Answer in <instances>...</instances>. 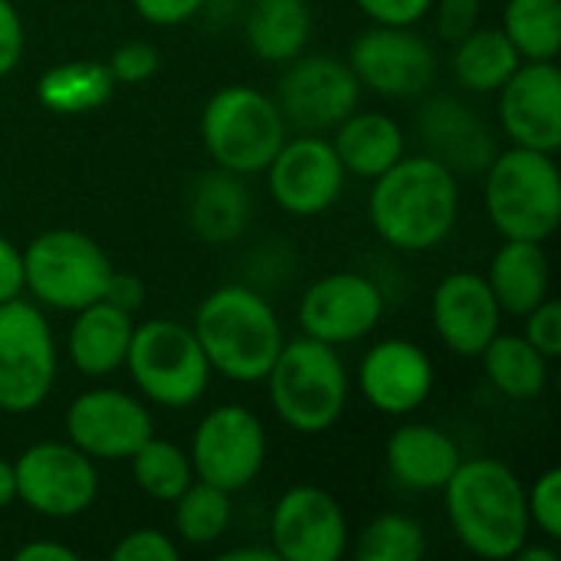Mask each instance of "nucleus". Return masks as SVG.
Instances as JSON below:
<instances>
[{
	"mask_svg": "<svg viewBox=\"0 0 561 561\" xmlns=\"http://www.w3.org/2000/svg\"><path fill=\"white\" fill-rule=\"evenodd\" d=\"M368 220L391 250H437L460 220L457 174L431 154H404L371 181Z\"/></svg>",
	"mask_w": 561,
	"mask_h": 561,
	"instance_id": "obj_1",
	"label": "nucleus"
},
{
	"mask_svg": "<svg viewBox=\"0 0 561 561\" xmlns=\"http://www.w3.org/2000/svg\"><path fill=\"white\" fill-rule=\"evenodd\" d=\"M440 493L454 536L477 559L510 561L533 533L526 483L496 457L460 460Z\"/></svg>",
	"mask_w": 561,
	"mask_h": 561,
	"instance_id": "obj_2",
	"label": "nucleus"
},
{
	"mask_svg": "<svg viewBox=\"0 0 561 561\" xmlns=\"http://www.w3.org/2000/svg\"><path fill=\"white\" fill-rule=\"evenodd\" d=\"M191 329L210 362V371L237 385L263 381L286 342L273 302L240 283L207 293Z\"/></svg>",
	"mask_w": 561,
	"mask_h": 561,
	"instance_id": "obj_3",
	"label": "nucleus"
},
{
	"mask_svg": "<svg viewBox=\"0 0 561 561\" xmlns=\"http://www.w3.org/2000/svg\"><path fill=\"white\" fill-rule=\"evenodd\" d=\"M263 381L276 417L306 437L332 431L342 421L352 394L348 368L335 345L309 335L283 342Z\"/></svg>",
	"mask_w": 561,
	"mask_h": 561,
	"instance_id": "obj_4",
	"label": "nucleus"
},
{
	"mask_svg": "<svg viewBox=\"0 0 561 561\" xmlns=\"http://www.w3.org/2000/svg\"><path fill=\"white\" fill-rule=\"evenodd\" d=\"M486 217L503 240L546 243L561 224V174L556 154L510 145L483 171Z\"/></svg>",
	"mask_w": 561,
	"mask_h": 561,
	"instance_id": "obj_5",
	"label": "nucleus"
},
{
	"mask_svg": "<svg viewBox=\"0 0 561 561\" xmlns=\"http://www.w3.org/2000/svg\"><path fill=\"white\" fill-rule=\"evenodd\" d=\"M286 138L276 99L253 85H224L201 112V141L210 161L240 178L263 174Z\"/></svg>",
	"mask_w": 561,
	"mask_h": 561,
	"instance_id": "obj_6",
	"label": "nucleus"
},
{
	"mask_svg": "<svg viewBox=\"0 0 561 561\" xmlns=\"http://www.w3.org/2000/svg\"><path fill=\"white\" fill-rule=\"evenodd\" d=\"M125 371L141 401L164 411L194 408L207 394L214 375L194 329L174 319H148L141 325L135 322Z\"/></svg>",
	"mask_w": 561,
	"mask_h": 561,
	"instance_id": "obj_7",
	"label": "nucleus"
},
{
	"mask_svg": "<svg viewBox=\"0 0 561 561\" xmlns=\"http://www.w3.org/2000/svg\"><path fill=\"white\" fill-rule=\"evenodd\" d=\"M108 253L79 230H43L23 247V289L39 309L79 312L105 296Z\"/></svg>",
	"mask_w": 561,
	"mask_h": 561,
	"instance_id": "obj_8",
	"label": "nucleus"
},
{
	"mask_svg": "<svg viewBox=\"0 0 561 561\" xmlns=\"http://www.w3.org/2000/svg\"><path fill=\"white\" fill-rule=\"evenodd\" d=\"M59 352L43 309L23 296L0 302V414H33L56 388Z\"/></svg>",
	"mask_w": 561,
	"mask_h": 561,
	"instance_id": "obj_9",
	"label": "nucleus"
},
{
	"mask_svg": "<svg viewBox=\"0 0 561 561\" xmlns=\"http://www.w3.org/2000/svg\"><path fill=\"white\" fill-rule=\"evenodd\" d=\"M266 427L243 404L210 408L191 437V467L194 480H204L224 493L247 490L266 467Z\"/></svg>",
	"mask_w": 561,
	"mask_h": 561,
	"instance_id": "obj_10",
	"label": "nucleus"
},
{
	"mask_svg": "<svg viewBox=\"0 0 561 561\" xmlns=\"http://www.w3.org/2000/svg\"><path fill=\"white\" fill-rule=\"evenodd\" d=\"M16 503L43 519H76L99 496V470L69 440L30 444L13 460Z\"/></svg>",
	"mask_w": 561,
	"mask_h": 561,
	"instance_id": "obj_11",
	"label": "nucleus"
},
{
	"mask_svg": "<svg viewBox=\"0 0 561 561\" xmlns=\"http://www.w3.org/2000/svg\"><path fill=\"white\" fill-rule=\"evenodd\" d=\"M345 62L358 85L381 99H417L437 79V53L414 26L371 23L355 36Z\"/></svg>",
	"mask_w": 561,
	"mask_h": 561,
	"instance_id": "obj_12",
	"label": "nucleus"
},
{
	"mask_svg": "<svg viewBox=\"0 0 561 561\" xmlns=\"http://www.w3.org/2000/svg\"><path fill=\"white\" fill-rule=\"evenodd\" d=\"M362 102V85L352 66L339 56H296L286 62L276 105L286 118V128L302 135L332 131L342 118H348Z\"/></svg>",
	"mask_w": 561,
	"mask_h": 561,
	"instance_id": "obj_13",
	"label": "nucleus"
},
{
	"mask_svg": "<svg viewBox=\"0 0 561 561\" xmlns=\"http://www.w3.org/2000/svg\"><path fill=\"white\" fill-rule=\"evenodd\" d=\"M62 427L66 440L95 463L128 460L154 434L148 404L118 388H89L76 394Z\"/></svg>",
	"mask_w": 561,
	"mask_h": 561,
	"instance_id": "obj_14",
	"label": "nucleus"
},
{
	"mask_svg": "<svg viewBox=\"0 0 561 561\" xmlns=\"http://www.w3.org/2000/svg\"><path fill=\"white\" fill-rule=\"evenodd\" d=\"M348 542V516L329 490L299 483L276 500L270 546L279 561H339Z\"/></svg>",
	"mask_w": 561,
	"mask_h": 561,
	"instance_id": "obj_15",
	"label": "nucleus"
},
{
	"mask_svg": "<svg viewBox=\"0 0 561 561\" xmlns=\"http://www.w3.org/2000/svg\"><path fill=\"white\" fill-rule=\"evenodd\" d=\"M263 174L276 207L293 217H319L335 207L348 178L332 141L302 131L283 141Z\"/></svg>",
	"mask_w": 561,
	"mask_h": 561,
	"instance_id": "obj_16",
	"label": "nucleus"
},
{
	"mask_svg": "<svg viewBox=\"0 0 561 561\" xmlns=\"http://www.w3.org/2000/svg\"><path fill=\"white\" fill-rule=\"evenodd\" d=\"M385 316V296L365 273H329L316 279L299 299L302 335L325 345H352L368 339Z\"/></svg>",
	"mask_w": 561,
	"mask_h": 561,
	"instance_id": "obj_17",
	"label": "nucleus"
},
{
	"mask_svg": "<svg viewBox=\"0 0 561 561\" xmlns=\"http://www.w3.org/2000/svg\"><path fill=\"white\" fill-rule=\"evenodd\" d=\"M496 115L510 145L556 154L561 148V72L556 59H523L496 89Z\"/></svg>",
	"mask_w": 561,
	"mask_h": 561,
	"instance_id": "obj_18",
	"label": "nucleus"
},
{
	"mask_svg": "<svg viewBox=\"0 0 561 561\" xmlns=\"http://www.w3.org/2000/svg\"><path fill=\"white\" fill-rule=\"evenodd\" d=\"M431 355L411 339H381L358 362V391L385 417L421 411L434 391Z\"/></svg>",
	"mask_w": 561,
	"mask_h": 561,
	"instance_id": "obj_19",
	"label": "nucleus"
},
{
	"mask_svg": "<svg viewBox=\"0 0 561 561\" xmlns=\"http://www.w3.org/2000/svg\"><path fill=\"white\" fill-rule=\"evenodd\" d=\"M431 322L447 352L460 358H480L486 342L503 325V309L483 273H447L431 296Z\"/></svg>",
	"mask_w": 561,
	"mask_h": 561,
	"instance_id": "obj_20",
	"label": "nucleus"
},
{
	"mask_svg": "<svg viewBox=\"0 0 561 561\" xmlns=\"http://www.w3.org/2000/svg\"><path fill=\"white\" fill-rule=\"evenodd\" d=\"M417 131H421V141L427 145L424 154L447 164L457 178L483 174L493 154L500 151L496 135L480 118V112L454 95L427 99L417 115Z\"/></svg>",
	"mask_w": 561,
	"mask_h": 561,
	"instance_id": "obj_21",
	"label": "nucleus"
},
{
	"mask_svg": "<svg viewBox=\"0 0 561 561\" xmlns=\"http://www.w3.org/2000/svg\"><path fill=\"white\" fill-rule=\"evenodd\" d=\"M460 460L457 440L434 424H401L385 444L391 480L411 493H440Z\"/></svg>",
	"mask_w": 561,
	"mask_h": 561,
	"instance_id": "obj_22",
	"label": "nucleus"
},
{
	"mask_svg": "<svg viewBox=\"0 0 561 561\" xmlns=\"http://www.w3.org/2000/svg\"><path fill=\"white\" fill-rule=\"evenodd\" d=\"M131 332H135L131 312L112 306L108 299H99V302L72 312V325L66 335V355L79 375L108 378L125 368Z\"/></svg>",
	"mask_w": 561,
	"mask_h": 561,
	"instance_id": "obj_23",
	"label": "nucleus"
},
{
	"mask_svg": "<svg viewBox=\"0 0 561 561\" xmlns=\"http://www.w3.org/2000/svg\"><path fill=\"white\" fill-rule=\"evenodd\" d=\"M250 214H253V197L243 178L227 168L214 164L187 191V224L194 237L210 247L237 243L250 227Z\"/></svg>",
	"mask_w": 561,
	"mask_h": 561,
	"instance_id": "obj_24",
	"label": "nucleus"
},
{
	"mask_svg": "<svg viewBox=\"0 0 561 561\" xmlns=\"http://www.w3.org/2000/svg\"><path fill=\"white\" fill-rule=\"evenodd\" d=\"M332 148L345 168V174L375 181L385 174L394 161L408 154V138L398 118L385 112H352L332 128Z\"/></svg>",
	"mask_w": 561,
	"mask_h": 561,
	"instance_id": "obj_25",
	"label": "nucleus"
},
{
	"mask_svg": "<svg viewBox=\"0 0 561 561\" xmlns=\"http://www.w3.org/2000/svg\"><path fill=\"white\" fill-rule=\"evenodd\" d=\"M483 276L503 316H516V319H523L542 299H549V286H552V266L546 247L536 240H503Z\"/></svg>",
	"mask_w": 561,
	"mask_h": 561,
	"instance_id": "obj_26",
	"label": "nucleus"
},
{
	"mask_svg": "<svg viewBox=\"0 0 561 561\" xmlns=\"http://www.w3.org/2000/svg\"><path fill=\"white\" fill-rule=\"evenodd\" d=\"M247 46L270 66L296 59L312 36V13L306 0H250L243 20Z\"/></svg>",
	"mask_w": 561,
	"mask_h": 561,
	"instance_id": "obj_27",
	"label": "nucleus"
},
{
	"mask_svg": "<svg viewBox=\"0 0 561 561\" xmlns=\"http://www.w3.org/2000/svg\"><path fill=\"white\" fill-rule=\"evenodd\" d=\"M519 62L523 56L516 53L510 36L500 26H483V23L470 30L463 39H457L450 53V72L457 85L477 95L496 92L519 69Z\"/></svg>",
	"mask_w": 561,
	"mask_h": 561,
	"instance_id": "obj_28",
	"label": "nucleus"
},
{
	"mask_svg": "<svg viewBox=\"0 0 561 561\" xmlns=\"http://www.w3.org/2000/svg\"><path fill=\"white\" fill-rule=\"evenodd\" d=\"M486 381L510 401H533L549 385V358L519 332H496L480 352Z\"/></svg>",
	"mask_w": 561,
	"mask_h": 561,
	"instance_id": "obj_29",
	"label": "nucleus"
},
{
	"mask_svg": "<svg viewBox=\"0 0 561 561\" xmlns=\"http://www.w3.org/2000/svg\"><path fill=\"white\" fill-rule=\"evenodd\" d=\"M115 92V79L105 62L72 59L46 69L36 82V102L53 115H85L102 108Z\"/></svg>",
	"mask_w": 561,
	"mask_h": 561,
	"instance_id": "obj_30",
	"label": "nucleus"
},
{
	"mask_svg": "<svg viewBox=\"0 0 561 561\" xmlns=\"http://www.w3.org/2000/svg\"><path fill=\"white\" fill-rule=\"evenodd\" d=\"M128 467L135 486L154 503H174L194 483V467L187 450L154 434L128 457Z\"/></svg>",
	"mask_w": 561,
	"mask_h": 561,
	"instance_id": "obj_31",
	"label": "nucleus"
},
{
	"mask_svg": "<svg viewBox=\"0 0 561 561\" xmlns=\"http://www.w3.org/2000/svg\"><path fill=\"white\" fill-rule=\"evenodd\" d=\"M500 30L529 62L561 53V0H506Z\"/></svg>",
	"mask_w": 561,
	"mask_h": 561,
	"instance_id": "obj_32",
	"label": "nucleus"
},
{
	"mask_svg": "<svg viewBox=\"0 0 561 561\" xmlns=\"http://www.w3.org/2000/svg\"><path fill=\"white\" fill-rule=\"evenodd\" d=\"M233 523V500L230 493L194 480L178 500H174V529L184 546L204 549L227 536Z\"/></svg>",
	"mask_w": 561,
	"mask_h": 561,
	"instance_id": "obj_33",
	"label": "nucleus"
},
{
	"mask_svg": "<svg viewBox=\"0 0 561 561\" xmlns=\"http://www.w3.org/2000/svg\"><path fill=\"white\" fill-rule=\"evenodd\" d=\"M427 556V533L414 516L381 513L355 539L358 561H421Z\"/></svg>",
	"mask_w": 561,
	"mask_h": 561,
	"instance_id": "obj_34",
	"label": "nucleus"
},
{
	"mask_svg": "<svg viewBox=\"0 0 561 561\" xmlns=\"http://www.w3.org/2000/svg\"><path fill=\"white\" fill-rule=\"evenodd\" d=\"M526 513L529 526L539 529L549 542L561 539V470H546L536 477L533 486H526Z\"/></svg>",
	"mask_w": 561,
	"mask_h": 561,
	"instance_id": "obj_35",
	"label": "nucleus"
},
{
	"mask_svg": "<svg viewBox=\"0 0 561 561\" xmlns=\"http://www.w3.org/2000/svg\"><path fill=\"white\" fill-rule=\"evenodd\" d=\"M105 66H108L115 85H138V82H148L158 72L161 56L148 39H128L108 56Z\"/></svg>",
	"mask_w": 561,
	"mask_h": 561,
	"instance_id": "obj_36",
	"label": "nucleus"
},
{
	"mask_svg": "<svg viewBox=\"0 0 561 561\" xmlns=\"http://www.w3.org/2000/svg\"><path fill=\"white\" fill-rule=\"evenodd\" d=\"M115 561H178L181 549L161 529H131L112 546Z\"/></svg>",
	"mask_w": 561,
	"mask_h": 561,
	"instance_id": "obj_37",
	"label": "nucleus"
},
{
	"mask_svg": "<svg viewBox=\"0 0 561 561\" xmlns=\"http://www.w3.org/2000/svg\"><path fill=\"white\" fill-rule=\"evenodd\" d=\"M523 335L552 362L561 355V306L559 299H542L533 312L523 316Z\"/></svg>",
	"mask_w": 561,
	"mask_h": 561,
	"instance_id": "obj_38",
	"label": "nucleus"
},
{
	"mask_svg": "<svg viewBox=\"0 0 561 561\" xmlns=\"http://www.w3.org/2000/svg\"><path fill=\"white\" fill-rule=\"evenodd\" d=\"M434 30L444 43H457L463 39L470 30L480 26L483 16V0H434Z\"/></svg>",
	"mask_w": 561,
	"mask_h": 561,
	"instance_id": "obj_39",
	"label": "nucleus"
},
{
	"mask_svg": "<svg viewBox=\"0 0 561 561\" xmlns=\"http://www.w3.org/2000/svg\"><path fill=\"white\" fill-rule=\"evenodd\" d=\"M434 0H355V7L381 26H417Z\"/></svg>",
	"mask_w": 561,
	"mask_h": 561,
	"instance_id": "obj_40",
	"label": "nucleus"
},
{
	"mask_svg": "<svg viewBox=\"0 0 561 561\" xmlns=\"http://www.w3.org/2000/svg\"><path fill=\"white\" fill-rule=\"evenodd\" d=\"M26 49V30L13 0H0V79L10 76Z\"/></svg>",
	"mask_w": 561,
	"mask_h": 561,
	"instance_id": "obj_41",
	"label": "nucleus"
},
{
	"mask_svg": "<svg viewBox=\"0 0 561 561\" xmlns=\"http://www.w3.org/2000/svg\"><path fill=\"white\" fill-rule=\"evenodd\" d=\"M207 0H131V10L151 26H181L204 10Z\"/></svg>",
	"mask_w": 561,
	"mask_h": 561,
	"instance_id": "obj_42",
	"label": "nucleus"
},
{
	"mask_svg": "<svg viewBox=\"0 0 561 561\" xmlns=\"http://www.w3.org/2000/svg\"><path fill=\"white\" fill-rule=\"evenodd\" d=\"M23 293V250L0 233V302H10Z\"/></svg>",
	"mask_w": 561,
	"mask_h": 561,
	"instance_id": "obj_43",
	"label": "nucleus"
},
{
	"mask_svg": "<svg viewBox=\"0 0 561 561\" xmlns=\"http://www.w3.org/2000/svg\"><path fill=\"white\" fill-rule=\"evenodd\" d=\"M102 299H108L112 306H118V309H125V312L135 316V309L145 302V283H141V276H135V273L112 270V279H108Z\"/></svg>",
	"mask_w": 561,
	"mask_h": 561,
	"instance_id": "obj_44",
	"label": "nucleus"
},
{
	"mask_svg": "<svg viewBox=\"0 0 561 561\" xmlns=\"http://www.w3.org/2000/svg\"><path fill=\"white\" fill-rule=\"evenodd\" d=\"M16 561H79V552L62 546V542H53V539H33L26 546H20L13 552Z\"/></svg>",
	"mask_w": 561,
	"mask_h": 561,
	"instance_id": "obj_45",
	"label": "nucleus"
},
{
	"mask_svg": "<svg viewBox=\"0 0 561 561\" xmlns=\"http://www.w3.org/2000/svg\"><path fill=\"white\" fill-rule=\"evenodd\" d=\"M224 561H279L273 546H240V549H227L220 552Z\"/></svg>",
	"mask_w": 561,
	"mask_h": 561,
	"instance_id": "obj_46",
	"label": "nucleus"
},
{
	"mask_svg": "<svg viewBox=\"0 0 561 561\" xmlns=\"http://www.w3.org/2000/svg\"><path fill=\"white\" fill-rule=\"evenodd\" d=\"M16 503V480H13V463L0 457V513Z\"/></svg>",
	"mask_w": 561,
	"mask_h": 561,
	"instance_id": "obj_47",
	"label": "nucleus"
},
{
	"mask_svg": "<svg viewBox=\"0 0 561 561\" xmlns=\"http://www.w3.org/2000/svg\"><path fill=\"white\" fill-rule=\"evenodd\" d=\"M513 561H559L556 549H542V546H529V539L516 549Z\"/></svg>",
	"mask_w": 561,
	"mask_h": 561,
	"instance_id": "obj_48",
	"label": "nucleus"
}]
</instances>
